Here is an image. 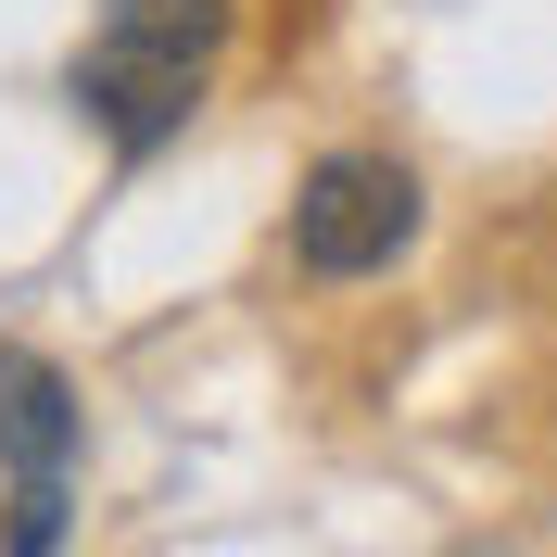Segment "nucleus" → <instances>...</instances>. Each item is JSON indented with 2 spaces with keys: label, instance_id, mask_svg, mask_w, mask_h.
<instances>
[{
  "label": "nucleus",
  "instance_id": "obj_1",
  "mask_svg": "<svg viewBox=\"0 0 557 557\" xmlns=\"http://www.w3.org/2000/svg\"><path fill=\"white\" fill-rule=\"evenodd\" d=\"M228 0H102V26H89V51H76V114L114 139V152H165L177 127H190V102H203L215 51H228Z\"/></svg>",
  "mask_w": 557,
  "mask_h": 557
},
{
  "label": "nucleus",
  "instance_id": "obj_2",
  "mask_svg": "<svg viewBox=\"0 0 557 557\" xmlns=\"http://www.w3.org/2000/svg\"><path fill=\"white\" fill-rule=\"evenodd\" d=\"M418 242V177L393 152H317L292 190V253L305 278H381Z\"/></svg>",
  "mask_w": 557,
  "mask_h": 557
},
{
  "label": "nucleus",
  "instance_id": "obj_3",
  "mask_svg": "<svg viewBox=\"0 0 557 557\" xmlns=\"http://www.w3.org/2000/svg\"><path fill=\"white\" fill-rule=\"evenodd\" d=\"M0 456H13V520H0V545L51 557L64 545V469H76V393L26 343H0Z\"/></svg>",
  "mask_w": 557,
  "mask_h": 557
}]
</instances>
